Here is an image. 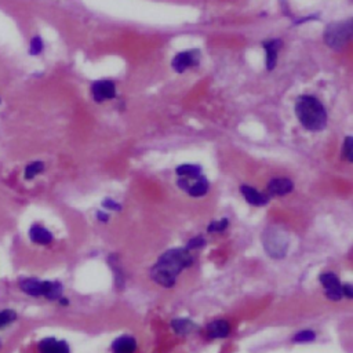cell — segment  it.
I'll return each mask as SVG.
<instances>
[{
	"label": "cell",
	"instance_id": "obj_24",
	"mask_svg": "<svg viewBox=\"0 0 353 353\" xmlns=\"http://www.w3.org/2000/svg\"><path fill=\"white\" fill-rule=\"evenodd\" d=\"M15 319H17V315H15L14 311H10V309L1 311L0 312V328L13 323Z\"/></svg>",
	"mask_w": 353,
	"mask_h": 353
},
{
	"label": "cell",
	"instance_id": "obj_13",
	"mask_svg": "<svg viewBox=\"0 0 353 353\" xmlns=\"http://www.w3.org/2000/svg\"><path fill=\"white\" fill-rule=\"evenodd\" d=\"M171 327H173L174 332L178 335H189V334L199 330V325L189 319H174L171 321Z\"/></svg>",
	"mask_w": 353,
	"mask_h": 353
},
{
	"label": "cell",
	"instance_id": "obj_10",
	"mask_svg": "<svg viewBox=\"0 0 353 353\" xmlns=\"http://www.w3.org/2000/svg\"><path fill=\"white\" fill-rule=\"evenodd\" d=\"M294 189L292 181L289 178H273L268 184V193L269 196H286Z\"/></svg>",
	"mask_w": 353,
	"mask_h": 353
},
{
	"label": "cell",
	"instance_id": "obj_4",
	"mask_svg": "<svg viewBox=\"0 0 353 353\" xmlns=\"http://www.w3.org/2000/svg\"><path fill=\"white\" fill-rule=\"evenodd\" d=\"M177 187L182 189L184 192H187L192 197H201L208 192L210 184H208V180L204 175H199V177H194V178L178 177Z\"/></svg>",
	"mask_w": 353,
	"mask_h": 353
},
{
	"label": "cell",
	"instance_id": "obj_1",
	"mask_svg": "<svg viewBox=\"0 0 353 353\" xmlns=\"http://www.w3.org/2000/svg\"><path fill=\"white\" fill-rule=\"evenodd\" d=\"M192 263L193 258L185 247L168 250L159 257L158 262L152 266L151 279L164 289H171L175 286L178 275Z\"/></svg>",
	"mask_w": 353,
	"mask_h": 353
},
{
	"label": "cell",
	"instance_id": "obj_12",
	"mask_svg": "<svg viewBox=\"0 0 353 353\" xmlns=\"http://www.w3.org/2000/svg\"><path fill=\"white\" fill-rule=\"evenodd\" d=\"M210 338H226L230 332V325L226 320H214L207 325Z\"/></svg>",
	"mask_w": 353,
	"mask_h": 353
},
{
	"label": "cell",
	"instance_id": "obj_28",
	"mask_svg": "<svg viewBox=\"0 0 353 353\" xmlns=\"http://www.w3.org/2000/svg\"><path fill=\"white\" fill-rule=\"evenodd\" d=\"M97 218H98V221L106 222V221H108V220H109V215L106 214V213H101V211H98V213H97Z\"/></svg>",
	"mask_w": 353,
	"mask_h": 353
},
{
	"label": "cell",
	"instance_id": "obj_25",
	"mask_svg": "<svg viewBox=\"0 0 353 353\" xmlns=\"http://www.w3.org/2000/svg\"><path fill=\"white\" fill-rule=\"evenodd\" d=\"M206 244H207V243H206V239H204L203 236H194V237H192V239L187 243L185 249H187L188 251H189V250L203 249Z\"/></svg>",
	"mask_w": 353,
	"mask_h": 353
},
{
	"label": "cell",
	"instance_id": "obj_22",
	"mask_svg": "<svg viewBox=\"0 0 353 353\" xmlns=\"http://www.w3.org/2000/svg\"><path fill=\"white\" fill-rule=\"evenodd\" d=\"M316 338V334L311 330H304V331H299L297 332L295 335H294V338L292 341L294 342H299V344H302V342H311V341H315Z\"/></svg>",
	"mask_w": 353,
	"mask_h": 353
},
{
	"label": "cell",
	"instance_id": "obj_19",
	"mask_svg": "<svg viewBox=\"0 0 353 353\" xmlns=\"http://www.w3.org/2000/svg\"><path fill=\"white\" fill-rule=\"evenodd\" d=\"M56 345H57L56 338H44L40 341V344L37 346V349H39V353H54Z\"/></svg>",
	"mask_w": 353,
	"mask_h": 353
},
{
	"label": "cell",
	"instance_id": "obj_23",
	"mask_svg": "<svg viewBox=\"0 0 353 353\" xmlns=\"http://www.w3.org/2000/svg\"><path fill=\"white\" fill-rule=\"evenodd\" d=\"M342 156L348 161H353V139L352 137H346L342 146Z\"/></svg>",
	"mask_w": 353,
	"mask_h": 353
},
{
	"label": "cell",
	"instance_id": "obj_11",
	"mask_svg": "<svg viewBox=\"0 0 353 353\" xmlns=\"http://www.w3.org/2000/svg\"><path fill=\"white\" fill-rule=\"evenodd\" d=\"M113 353H135L137 351V342L131 335H122L112 344Z\"/></svg>",
	"mask_w": 353,
	"mask_h": 353
},
{
	"label": "cell",
	"instance_id": "obj_8",
	"mask_svg": "<svg viewBox=\"0 0 353 353\" xmlns=\"http://www.w3.org/2000/svg\"><path fill=\"white\" fill-rule=\"evenodd\" d=\"M283 46V42L280 39H272L263 42V49H265V61H266V68L272 70L275 68L277 61V54Z\"/></svg>",
	"mask_w": 353,
	"mask_h": 353
},
{
	"label": "cell",
	"instance_id": "obj_17",
	"mask_svg": "<svg viewBox=\"0 0 353 353\" xmlns=\"http://www.w3.org/2000/svg\"><path fill=\"white\" fill-rule=\"evenodd\" d=\"M201 170H203L201 166L197 164H181L175 168V173L182 178H194L201 175Z\"/></svg>",
	"mask_w": 353,
	"mask_h": 353
},
{
	"label": "cell",
	"instance_id": "obj_26",
	"mask_svg": "<svg viewBox=\"0 0 353 353\" xmlns=\"http://www.w3.org/2000/svg\"><path fill=\"white\" fill-rule=\"evenodd\" d=\"M102 206H104L105 208H109L112 211H120V210H122V204L118 203V201L112 200V199H105Z\"/></svg>",
	"mask_w": 353,
	"mask_h": 353
},
{
	"label": "cell",
	"instance_id": "obj_6",
	"mask_svg": "<svg viewBox=\"0 0 353 353\" xmlns=\"http://www.w3.org/2000/svg\"><path fill=\"white\" fill-rule=\"evenodd\" d=\"M320 283L324 287L325 297L330 301H339L342 298V284L334 273H323L320 275Z\"/></svg>",
	"mask_w": 353,
	"mask_h": 353
},
{
	"label": "cell",
	"instance_id": "obj_7",
	"mask_svg": "<svg viewBox=\"0 0 353 353\" xmlns=\"http://www.w3.org/2000/svg\"><path fill=\"white\" fill-rule=\"evenodd\" d=\"M91 94L96 102H104L116 97V86L111 80H97L91 86Z\"/></svg>",
	"mask_w": 353,
	"mask_h": 353
},
{
	"label": "cell",
	"instance_id": "obj_5",
	"mask_svg": "<svg viewBox=\"0 0 353 353\" xmlns=\"http://www.w3.org/2000/svg\"><path fill=\"white\" fill-rule=\"evenodd\" d=\"M200 58V51L199 50H188V51H182L178 53L174 57L171 61V66L175 72L182 73L189 68H193L199 63Z\"/></svg>",
	"mask_w": 353,
	"mask_h": 353
},
{
	"label": "cell",
	"instance_id": "obj_14",
	"mask_svg": "<svg viewBox=\"0 0 353 353\" xmlns=\"http://www.w3.org/2000/svg\"><path fill=\"white\" fill-rule=\"evenodd\" d=\"M29 237L33 243L42 244V246H47L53 242V235L46 228L39 226V225H33L31 230H29Z\"/></svg>",
	"mask_w": 353,
	"mask_h": 353
},
{
	"label": "cell",
	"instance_id": "obj_2",
	"mask_svg": "<svg viewBox=\"0 0 353 353\" xmlns=\"http://www.w3.org/2000/svg\"><path fill=\"white\" fill-rule=\"evenodd\" d=\"M295 115L299 123L309 131H321L327 126V112L318 98L302 96L295 102Z\"/></svg>",
	"mask_w": 353,
	"mask_h": 353
},
{
	"label": "cell",
	"instance_id": "obj_21",
	"mask_svg": "<svg viewBox=\"0 0 353 353\" xmlns=\"http://www.w3.org/2000/svg\"><path fill=\"white\" fill-rule=\"evenodd\" d=\"M228 226H229V221L226 218H224V220H220V221L211 222V224L208 225L207 232L208 233H220V232H224Z\"/></svg>",
	"mask_w": 353,
	"mask_h": 353
},
{
	"label": "cell",
	"instance_id": "obj_18",
	"mask_svg": "<svg viewBox=\"0 0 353 353\" xmlns=\"http://www.w3.org/2000/svg\"><path fill=\"white\" fill-rule=\"evenodd\" d=\"M43 170H44L43 161H33V163L28 164L27 168H25V178L27 180H32V178H35L36 175H39V174L42 173Z\"/></svg>",
	"mask_w": 353,
	"mask_h": 353
},
{
	"label": "cell",
	"instance_id": "obj_27",
	"mask_svg": "<svg viewBox=\"0 0 353 353\" xmlns=\"http://www.w3.org/2000/svg\"><path fill=\"white\" fill-rule=\"evenodd\" d=\"M342 297L349 298V299L353 298V289L351 284H344L342 286Z\"/></svg>",
	"mask_w": 353,
	"mask_h": 353
},
{
	"label": "cell",
	"instance_id": "obj_20",
	"mask_svg": "<svg viewBox=\"0 0 353 353\" xmlns=\"http://www.w3.org/2000/svg\"><path fill=\"white\" fill-rule=\"evenodd\" d=\"M43 49H44V44H43L42 37L40 36L32 37L31 44H29V54L31 56H39L43 51Z\"/></svg>",
	"mask_w": 353,
	"mask_h": 353
},
{
	"label": "cell",
	"instance_id": "obj_16",
	"mask_svg": "<svg viewBox=\"0 0 353 353\" xmlns=\"http://www.w3.org/2000/svg\"><path fill=\"white\" fill-rule=\"evenodd\" d=\"M43 295L50 299L56 301L63 297V286L58 282H44V289H43Z\"/></svg>",
	"mask_w": 353,
	"mask_h": 353
},
{
	"label": "cell",
	"instance_id": "obj_29",
	"mask_svg": "<svg viewBox=\"0 0 353 353\" xmlns=\"http://www.w3.org/2000/svg\"><path fill=\"white\" fill-rule=\"evenodd\" d=\"M60 302H61V305H64V306H66V305H69V299H66V298H60Z\"/></svg>",
	"mask_w": 353,
	"mask_h": 353
},
{
	"label": "cell",
	"instance_id": "obj_3",
	"mask_svg": "<svg viewBox=\"0 0 353 353\" xmlns=\"http://www.w3.org/2000/svg\"><path fill=\"white\" fill-rule=\"evenodd\" d=\"M353 27L352 22H335L330 24L324 31V42L325 44L332 50H342L345 44L352 37Z\"/></svg>",
	"mask_w": 353,
	"mask_h": 353
},
{
	"label": "cell",
	"instance_id": "obj_15",
	"mask_svg": "<svg viewBox=\"0 0 353 353\" xmlns=\"http://www.w3.org/2000/svg\"><path fill=\"white\" fill-rule=\"evenodd\" d=\"M20 287L24 292H27L29 295L39 297V295H43L44 282H40L37 279H24L20 282Z\"/></svg>",
	"mask_w": 353,
	"mask_h": 353
},
{
	"label": "cell",
	"instance_id": "obj_9",
	"mask_svg": "<svg viewBox=\"0 0 353 353\" xmlns=\"http://www.w3.org/2000/svg\"><path fill=\"white\" fill-rule=\"evenodd\" d=\"M240 192H242L243 197L247 200V203H250L251 206H266L268 201H269V196L268 194L261 193L259 191H257L253 187H249V185H242L240 187Z\"/></svg>",
	"mask_w": 353,
	"mask_h": 353
}]
</instances>
